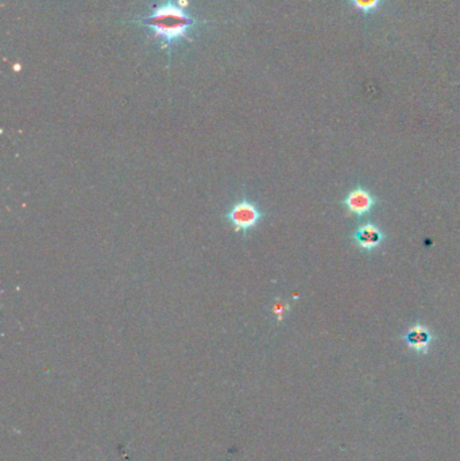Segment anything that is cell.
I'll return each instance as SVG.
<instances>
[{
	"mask_svg": "<svg viewBox=\"0 0 460 461\" xmlns=\"http://www.w3.org/2000/svg\"><path fill=\"white\" fill-rule=\"evenodd\" d=\"M385 235L382 230H379L376 224H365L361 226L354 233V240L355 243L359 245V248L365 251H374L377 250L379 245L383 243Z\"/></svg>",
	"mask_w": 460,
	"mask_h": 461,
	"instance_id": "obj_4",
	"label": "cell"
},
{
	"mask_svg": "<svg viewBox=\"0 0 460 461\" xmlns=\"http://www.w3.org/2000/svg\"><path fill=\"white\" fill-rule=\"evenodd\" d=\"M406 343L410 348L417 352H427L431 343H432V333L431 331L424 326H412L405 336Z\"/></svg>",
	"mask_w": 460,
	"mask_h": 461,
	"instance_id": "obj_5",
	"label": "cell"
},
{
	"mask_svg": "<svg viewBox=\"0 0 460 461\" xmlns=\"http://www.w3.org/2000/svg\"><path fill=\"white\" fill-rule=\"evenodd\" d=\"M289 311H290V306L288 302H285L284 299H277L271 305V313L274 314V317L278 323L284 321Z\"/></svg>",
	"mask_w": 460,
	"mask_h": 461,
	"instance_id": "obj_6",
	"label": "cell"
},
{
	"mask_svg": "<svg viewBox=\"0 0 460 461\" xmlns=\"http://www.w3.org/2000/svg\"><path fill=\"white\" fill-rule=\"evenodd\" d=\"M343 203L350 213L362 217L368 215L374 209L377 199L365 188H355L349 191Z\"/></svg>",
	"mask_w": 460,
	"mask_h": 461,
	"instance_id": "obj_3",
	"label": "cell"
},
{
	"mask_svg": "<svg viewBox=\"0 0 460 461\" xmlns=\"http://www.w3.org/2000/svg\"><path fill=\"white\" fill-rule=\"evenodd\" d=\"M151 23L157 28L158 35H163L168 41H172L182 35L192 22L180 9L168 6L157 11V14L151 18Z\"/></svg>",
	"mask_w": 460,
	"mask_h": 461,
	"instance_id": "obj_2",
	"label": "cell"
},
{
	"mask_svg": "<svg viewBox=\"0 0 460 461\" xmlns=\"http://www.w3.org/2000/svg\"><path fill=\"white\" fill-rule=\"evenodd\" d=\"M266 217V212L248 196H241L224 212V220L235 233L248 238Z\"/></svg>",
	"mask_w": 460,
	"mask_h": 461,
	"instance_id": "obj_1",
	"label": "cell"
}]
</instances>
